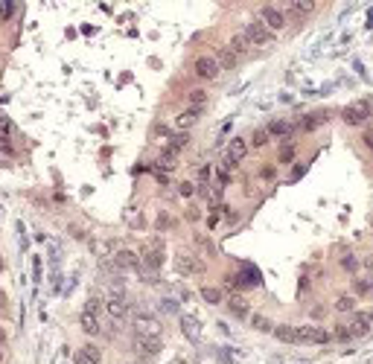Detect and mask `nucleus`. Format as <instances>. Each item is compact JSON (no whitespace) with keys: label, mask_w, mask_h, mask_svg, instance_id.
<instances>
[{"label":"nucleus","mask_w":373,"mask_h":364,"mask_svg":"<svg viewBox=\"0 0 373 364\" xmlns=\"http://www.w3.org/2000/svg\"><path fill=\"white\" fill-rule=\"evenodd\" d=\"M245 38H248L251 47H271L274 44V32L265 27L263 21H251L248 27H245V32H242Z\"/></svg>","instance_id":"nucleus-1"},{"label":"nucleus","mask_w":373,"mask_h":364,"mask_svg":"<svg viewBox=\"0 0 373 364\" xmlns=\"http://www.w3.org/2000/svg\"><path fill=\"white\" fill-rule=\"evenodd\" d=\"M140 265L152 268V271H158V268L164 265V245L155 239V242H149L146 248H143V256H140Z\"/></svg>","instance_id":"nucleus-2"},{"label":"nucleus","mask_w":373,"mask_h":364,"mask_svg":"<svg viewBox=\"0 0 373 364\" xmlns=\"http://www.w3.org/2000/svg\"><path fill=\"white\" fill-rule=\"evenodd\" d=\"M294 329H297L301 344H327L330 341V332L321 326H294Z\"/></svg>","instance_id":"nucleus-3"},{"label":"nucleus","mask_w":373,"mask_h":364,"mask_svg":"<svg viewBox=\"0 0 373 364\" xmlns=\"http://www.w3.org/2000/svg\"><path fill=\"white\" fill-rule=\"evenodd\" d=\"M367 117H370V105H367V102H356V105L344 108V123H350V126L367 123Z\"/></svg>","instance_id":"nucleus-4"},{"label":"nucleus","mask_w":373,"mask_h":364,"mask_svg":"<svg viewBox=\"0 0 373 364\" xmlns=\"http://www.w3.org/2000/svg\"><path fill=\"white\" fill-rule=\"evenodd\" d=\"M108 315L117 323H125V318H128V303H125L123 294H114V297L108 300Z\"/></svg>","instance_id":"nucleus-5"},{"label":"nucleus","mask_w":373,"mask_h":364,"mask_svg":"<svg viewBox=\"0 0 373 364\" xmlns=\"http://www.w3.org/2000/svg\"><path fill=\"white\" fill-rule=\"evenodd\" d=\"M260 21H263V24L271 29V32H274V29H283V27H286V15L280 12L277 6H265V9H263V18H260Z\"/></svg>","instance_id":"nucleus-6"},{"label":"nucleus","mask_w":373,"mask_h":364,"mask_svg":"<svg viewBox=\"0 0 373 364\" xmlns=\"http://www.w3.org/2000/svg\"><path fill=\"white\" fill-rule=\"evenodd\" d=\"M178 271L181 274H201L204 271V262H198L193 253H178Z\"/></svg>","instance_id":"nucleus-7"},{"label":"nucleus","mask_w":373,"mask_h":364,"mask_svg":"<svg viewBox=\"0 0 373 364\" xmlns=\"http://www.w3.org/2000/svg\"><path fill=\"white\" fill-rule=\"evenodd\" d=\"M350 332H353V338L367 335V332H370V315H367V312H353V321H350Z\"/></svg>","instance_id":"nucleus-8"},{"label":"nucleus","mask_w":373,"mask_h":364,"mask_svg":"<svg viewBox=\"0 0 373 364\" xmlns=\"http://www.w3.org/2000/svg\"><path fill=\"white\" fill-rule=\"evenodd\" d=\"M195 73H198L201 79H216V76H219V64H216V58L201 56L198 61H195Z\"/></svg>","instance_id":"nucleus-9"},{"label":"nucleus","mask_w":373,"mask_h":364,"mask_svg":"<svg viewBox=\"0 0 373 364\" xmlns=\"http://www.w3.org/2000/svg\"><path fill=\"white\" fill-rule=\"evenodd\" d=\"M161 338L158 335H137V350L140 352H146V355H158L161 352Z\"/></svg>","instance_id":"nucleus-10"},{"label":"nucleus","mask_w":373,"mask_h":364,"mask_svg":"<svg viewBox=\"0 0 373 364\" xmlns=\"http://www.w3.org/2000/svg\"><path fill=\"white\" fill-rule=\"evenodd\" d=\"M134 323H137V335H158V338H161V323L155 321V318H149V315H140Z\"/></svg>","instance_id":"nucleus-11"},{"label":"nucleus","mask_w":373,"mask_h":364,"mask_svg":"<svg viewBox=\"0 0 373 364\" xmlns=\"http://www.w3.org/2000/svg\"><path fill=\"white\" fill-rule=\"evenodd\" d=\"M245 152H248V146H245V140H239V137H234L231 140V146H228V163L234 166V163H239L242 157H245Z\"/></svg>","instance_id":"nucleus-12"},{"label":"nucleus","mask_w":373,"mask_h":364,"mask_svg":"<svg viewBox=\"0 0 373 364\" xmlns=\"http://www.w3.org/2000/svg\"><path fill=\"white\" fill-rule=\"evenodd\" d=\"M228 309L234 312L236 318H248V300H245L242 294H231V297H228Z\"/></svg>","instance_id":"nucleus-13"},{"label":"nucleus","mask_w":373,"mask_h":364,"mask_svg":"<svg viewBox=\"0 0 373 364\" xmlns=\"http://www.w3.org/2000/svg\"><path fill=\"white\" fill-rule=\"evenodd\" d=\"M76 364H102V355H99L97 347H82V350L76 352Z\"/></svg>","instance_id":"nucleus-14"},{"label":"nucleus","mask_w":373,"mask_h":364,"mask_svg":"<svg viewBox=\"0 0 373 364\" xmlns=\"http://www.w3.org/2000/svg\"><path fill=\"white\" fill-rule=\"evenodd\" d=\"M114 262H117V268H134V271H137V268H140V256H134L131 251H120L117 256H114Z\"/></svg>","instance_id":"nucleus-15"},{"label":"nucleus","mask_w":373,"mask_h":364,"mask_svg":"<svg viewBox=\"0 0 373 364\" xmlns=\"http://www.w3.org/2000/svg\"><path fill=\"white\" fill-rule=\"evenodd\" d=\"M280 341H286V344H301V338H297V329L294 326H274L271 329Z\"/></svg>","instance_id":"nucleus-16"},{"label":"nucleus","mask_w":373,"mask_h":364,"mask_svg":"<svg viewBox=\"0 0 373 364\" xmlns=\"http://www.w3.org/2000/svg\"><path fill=\"white\" fill-rule=\"evenodd\" d=\"M228 50H231L234 56H242V53H248V50H251V44H248V38L239 32V35H234V38H231V47H228Z\"/></svg>","instance_id":"nucleus-17"},{"label":"nucleus","mask_w":373,"mask_h":364,"mask_svg":"<svg viewBox=\"0 0 373 364\" xmlns=\"http://www.w3.org/2000/svg\"><path fill=\"white\" fill-rule=\"evenodd\" d=\"M161 166H164V169H175V166H178V152H175L172 146H166L164 152H161Z\"/></svg>","instance_id":"nucleus-18"},{"label":"nucleus","mask_w":373,"mask_h":364,"mask_svg":"<svg viewBox=\"0 0 373 364\" xmlns=\"http://www.w3.org/2000/svg\"><path fill=\"white\" fill-rule=\"evenodd\" d=\"M181 326H184V335L190 338V341H198V338H201V332H198V323H195V318H181Z\"/></svg>","instance_id":"nucleus-19"},{"label":"nucleus","mask_w":373,"mask_h":364,"mask_svg":"<svg viewBox=\"0 0 373 364\" xmlns=\"http://www.w3.org/2000/svg\"><path fill=\"white\" fill-rule=\"evenodd\" d=\"M321 123H327V114H324V111L309 114V117H306L304 123H301V128H304V131H312V128H318Z\"/></svg>","instance_id":"nucleus-20"},{"label":"nucleus","mask_w":373,"mask_h":364,"mask_svg":"<svg viewBox=\"0 0 373 364\" xmlns=\"http://www.w3.org/2000/svg\"><path fill=\"white\" fill-rule=\"evenodd\" d=\"M268 134H274V137H289L291 134V126L286 120H274L271 126H268Z\"/></svg>","instance_id":"nucleus-21"},{"label":"nucleus","mask_w":373,"mask_h":364,"mask_svg":"<svg viewBox=\"0 0 373 364\" xmlns=\"http://www.w3.org/2000/svg\"><path fill=\"white\" fill-rule=\"evenodd\" d=\"M82 329H85V332H91V335H97V332H99L97 315H91V312H82Z\"/></svg>","instance_id":"nucleus-22"},{"label":"nucleus","mask_w":373,"mask_h":364,"mask_svg":"<svg viewBox=\"0 0 373 364\" xmlns=\"http://www.w3.org/2000/svg\"><path fill=\"white\" fill-rule=\"evenodd\" d=\"M251 326H254L257 332H271V329H274V323L268 321V318H263V315H254V318H251Z\"/></svg>","instance_id":"nucleus-23"},{"label":"nucleus","mask_w":373,"mask_h":364,"mask_svg":"<svg viewBox=\"0 0 373 364\" xmlns=\"http://www.w3.org/2000/svg\"><path fill=\"white\" fill-rule=\"evenodd\" d=\"M195 120H198V108H193V111H184L178 120H175V123H178V128H190Z\"/></svg>","instance_id":"nucleus-24"},{"label":"nucleus","mask_w":373,"mask_h":364,"mask_svg":"<svg viewBox=\"0 0 373 364\" xmlns=\"http://www.w3.org/2000/svg\"><path fill=\"white\" fill-rule=\"evenodd\" d=\"M216 64H219V70H221V67H228V70H234L236 56L231 53V50H221V53H219V61H216Z\"/></svg>","instance_id":"nucleus-25"},{"label":"nucleus","mask_w":373,"mask_h":364,"mask_svg":"<svg viewBox=\"0 0 373 364\" xmlns=\"http://www.w3.org/2000/svg\"><path fill=\"white\" fill-rule=\"evenodd\" d=\"M289 12L291 15H306V12H312V3H309V0H304V3L294 0V3H289Z\"/></svg>","instance_id":"nucleus-26"},{"label":"nucleus","mask_w":373,"mask_h":364,"mask_svg":"<svg viewBox=\"0 0 373 364\" xmlns=\"http://www.w3.org/2000/svg\"><path fill=\"white\" fill-rule=\"evenodd\" d=\"M251 143H254L257 149H263L265 143H268V131H265V128H257V131L251 134Z\"/></svg>","instance_id":"nucleus-27"},{"label":"nucleus","mask_w":373,"mask_h":364,"mask_svg":"<svg viewBox=\"0 0 373 364\" xmlns=\"http://www.w3.org/2000/svg\"><path fill=\"white\" fill-rule=\"evenodd\" d=\"M335 309H338V312H353V309H356V300H353V297H338V303H335Z\"/></svg>","instance_id":"nucleus-28"},{"label":"nucleus","mask_w":373,"mask_h":364,"mask_svg":"<svg viewBox=\"0 0 373 364\" xmlns=\"http://www.w3.org/2000/svg\"><path fill=\"white\" fill-rule=\"evenodd\" d=\"M201 297H204L207 303H219V300H221V292H219V289H201Z\"/></svg>","instance_id":"nucleus-29"},{"label":"nucleus","mask_w":373,"mask_h":364,"mask_svg":"<svg viewBox=\"0 0 373 364\" xmlns=\"http://www.w3.org/2000/svg\"><path fill=\"white\" fill-rule=\"evenodd\" d=\"M204 99H207V94H204V90H193V94H190V102H193L195 108H201V105H204Z\"/></svg>","instance_id":"nucleus-30"},{"label":"nucleus","mask_w":373,"mask_h":364,"mask_svg":"<svg viewBox=\"0 0 373 364\" xmlns=\"http://www.w3.org/2000/svg\"><path fill=\"white\" fill-rule=\"evenodd\" d=\"M0 140H3V143L9 140V120H6L3 114H0Z\"/></svg>","instance_id":"nucleus-31"},{"label":"nucleus","mask_w":373,"mask_h":364,"mask_svg":"<svg viewBox=\"0 0 373 364\" xmlns=\"http://www.w3.org/2000/svg\"><path fill=\"white\" fill-rule=\"evenodd\" d=\"M161 309H164L166 315H175V312H178V303H175V300H161Z\"/></svg>","instance_id":"nucleus-32"},{"label":"nucleus","mask_w":373,"mask_h":364,"mask_svg":"<svg viewBox=\"0 0 373 364\" xmlns=\"http://www.w3.org/2000/svg\"><path fill=\"white\" fill-rule=\"evenodd\" d=\"M341 265H344L347 271H356V268H359V262H356V256H344V259H341Z\"/></svg>","instance_id":"nucleus-33"},{"label":"nucleus","mask_w":373,"mask_h":364,"mask_svg":"<svg viewBox=\"0 0 373 364\" xmlns=\"http://www.w3.org/2000/svg\"><path fill=\"white\" fill-rule=\"evenodd\" d=\"M335 335L341 338V341H350V338H353V332H350V326H338V329H335Z\"/></svg>","instance_id":"nucleus-34"},{"label":"nucleus","mask_w":373,"mask_h":364,"mask_svg":"<svg viewBox=\"0 0 373 364\" xmlns=\"http://www.w3.org/2000/svg\"><path fill=\"white\" fill-rule=\"evenodd\" d=\"M85 312H91V315H97V312H99V300H97V297H91V300H88Z\"/></svg>","instance_id":"nucleus-35"},{"label":"nucleus","mask_w":373,"mask_h":364,"mask_svg":"<svg viewBox=\"0 0 373 364\" xmlns=\"http://www.w3.org/2000/svg\"><path fill=\"white\" fill-rule=\"evenodd\" d=\"M294 157V146H286L283 152H280V160H291Z\"/></svg>","instance_id":"nucleus-36"},{"label":"nucleus","mask_w":373,"mask_h":364,"mask_svg":"<svg viewBox=\"0 0 373 364\" xmlns=\"http://www.w3.org/2000/svg\"><path fill=\"white\" fill-rule=\"evenodd\" d=\"M12 12H15V6H9V3H3V6H0V18H9Z\"/></svg>","instance_id":"nucleus-37"},{"label":"nucleus","mask_w":373,"mask_h":364,"mask_svg":"<svg viewBox=\"0 0 373 364\" xmlns=\"http://www.w3.org/2000/svg\"><path fill=\"white\" fill-rule=\"evenodd\" d=\"M181 196H184V198L193 196V184H181Z\"/></svg>","instance_id":"nucleus-38"},{"label":"nucleus","mask_w":373,"mask_h":364,"mask_svg":"<svg viewBox=\"0 0 373 364\" xmlns=\"http://www.w3.org/2000/svg\"><path fill=\"white\" fill-rule=\"evenodd\" d=\"M198 178H201V184L210 181V166H201V172H198Z\"/></svg>","instance_id":"nucleus-39"},{"label":"nucleus","mask_w":373,"mask_h":364,"mask_svg":"<svg viewBox=\"0 0 373 364\" xmlns=\"http://www.w3.org/2000/svg\"><path fill=\"white\" fill-rule=\"evenodd\" d=\"M263 178L265 181H271V178H274V166H263Z\"/></svg>","instance_id":"nucleus-40"},{"label":"nucleus","mask_w":373,"mask_h":364,"mask_svg":"<svg viewBox=\"0 0 373 364\" xmlns=\"http://www.w3.org/2000/svg\"><path fill=\"white\" fill-rule=\"evenodd\" d=\"M3 312H6V294L0 292V315H3Z\"/></svg>","instance_id":"nucleus-41"},{"label":"nucleus","mask_w":373,"mask_h":364,"mask_svg":"<svg viewBox=\"0 0 373 364\" xmlns=\"http://www.w3.org/2000/svg\"><path fill=\"white\" fill-rule=\"evenodd\" d=\"M3 344H6V332H3V329H0V347H3Z\"/></svg>","instance_id":"nucleus-42"},{"label":"nucleus","mask_w":373,"mask_h":364,"mask_svg":"<svg viewBox=\"0 0 373 364\" xmlns=\"http://www.w3.org/2000/svg\"><path fill=\"white\" fill-rule=\"evenodd\" d=\"M0 271H3V259H0Z\"/></svg>","instance_id":"nucleus-43"},{"label":"nucleus","mask_w":373,"mask_h":364,"mask_svg":"<svg viewBox=\"0 0 373 364\" xmlns=\"http://www.w3.org/2000/svg\"><path fill=\"white\" fill-rule=\"evenodd\" d=\"M0 361H3V350H0Z\"/></svg>","instance_id":"nucleus-44"}]
</instances>
